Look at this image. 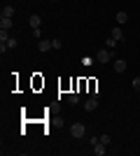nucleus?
I'll return each instance as SVG.
<instances>
[{
  "instance_id": "f257e3e1",
  "label": "nucleus",
  "mask_w": 140,
  "mask_h": 156,
  "mask_svg": "<svg viewBox=\"0 0 140 156\" xmlns=\"http://www.w3.org/2000/svg\"><path fill=\"white\" fill-rule=\"evenodd\" d=\"M84 133H87V126H84V124H73V126H70V135L77 137V140L84 137Z\"/></svg>"
},
{
  "instance_id": "f03ea898",
  "label": "nucleus",
  "mask_w": 140,
  "mask_h": 156,
  "mask_svg": "<svg viewBox=\"0 0 140 156\" xmlns=\"http://www.w3.org/2000/svg\"><path fill=\"white\" fill-rule=\"evenodd\" d=\"M112 56H114L112 49H107V47H105V49H100V51H98V56H96V58H98V63H110V61H112Z\"/></svg>"
},
{
  "instance_id": "7ed1b4c3",
  "label": "nucleus",
  "mask_w": 140,
  "mask_h": 156,
  "mask_svg": "<svg viewBox=\"0 0 140 156\" xmlns=\"http://www.w3.org/2000/svg\"><path fill=\"white\" fill-rule=\"evenodd\" d=\"M96 107H98V98H96V96H91V98L87 100V103H84V110H87V112H93Z\"/></svg>"
},
{
  "instance_id": "20e7f679",
  "label": "nucleus",
  "mask_w": 140,
  "mask_h": 156,
  "mask_svg": "<svg viewBox=\"0 0 140 156\" xmlns=\"http://www.w3.org/2000/svg\"><path fill=\"white\" fill-rule=\"evenodd\" d=\"M38 49H40V51H49V49H52V40L40 37V42H38Z\"/></svg>"
},
{
  "instance_id": "39448f33",
  "label": "nucleus",
  "mask_w": 140,
  "mask_h": 156,
  "mask_svg": "<svg viewBox=\"0 0 140 156\" xmlns=\"http://www.w3.org/2000/svg\"><path fill=\"white\" fill-rule=\"evenodd\" d=\"M126 68H128V63L124 58H117V61H114V72H124Z\"/></svg>"
},
{
  "instance_id": "423d86ee",
  "label": "nucleus",
  "mask_w": 140,
  "mask_h": 156,
  "mask_svg": "<svg viewBox=\"0 0 140 156\" xmlns=\"http://www.w3.org/2000/svg\"><path fill=\"white\" fill-rule=\"evenodd\" d=\"M0 28H2V30H9V28H12V16H0Z\"/></svg>"
},
{
  "instance_id": "0eeeda50",
  "label": "nucleus",
  "mask_w": 140,
  "mask_h": 156,
  "mask_svg": "<svg viewBox=\"0 0 140 156\" xmlns=\"http://www.w3.org/2000/svg\"><path fill=\"white\" fill-rule=\"evenodd\" d=\"M28 23H31V28H40L42 19L38 16V14H31V19H28Z\"/></svg>"
},
{
  "instance_id": "6e6552de",
  "label": "nucleus",
  "mask_w": 140,
  "mask_h": 156,
  "mask_svg": "<svg viewBox=\"0 0 140 156\" xmlns=\"http://www.w3.org/2000/svg\"><path fill=\"white\" fill-rule=\"evenodd\" d=\"M105 144H103V142H98V144H93V154H96V156H103V154H105Z\"/></svg>"
},
{
  "instance_id": "1a4fd4ad",
  "label": "nucleus",
  "mask_w": 140,
  "mask_h": 156,
  "mask_svg": "<svg viewBox=\"0 0 140 156\" xmlns=\"http://www.w3.org/2000/svg\"><path fill=\"white\" fill-rule=\"evenodd\" d=\"M14 14H16V9H14L12 5H5V7H2V14H0V16H14Z\"/></svg>"
},
{
  "instance_id": "9d476101",
  "label": "nucleus",
  "mask_w": 140,
  "mask_h": 156,
  "mask_svg": "<svg viewBox=\"0 0 140 156\" xmlns=\"http://www.w3.org/2000/svg\"><path fill=\"white\" fill-rule=\"evenodd\" d=\"M128 21V14L121 9V12H117V26H121V23H126Z\"/></svg>"
},
{
  "instance_id": "9b49d317",
  "label": "nucleus",
  "mask_w": 140,
  "mask_h": 156,
  "mask_svg": "<svg viewBox=\"0 0 140 156\" xmlns=\"http://www.w3.org/2000/svg\"><path fill=\"white\" fill-rule=\"evenodd\" d=\"M100 142H103V144L107 147V144L112 142V135H110V133H103V135H100Z\"/></svg>"
},
{
  "instance_id": "f8f14e48",
  "label": "nucleus",
  "mask_w": 140,
  "mask_h": 156,
  "mask_svg": "<svg viewBox=\"0 0 140 156\" xmlns=\"http://www.w3.org/2000/svg\"><path fill=\"white\" fill-rule=\"evenodd\" d=\"M117 42H119V40H117V37H107L105 47H107V49H114V47H117Z\"/></svg>"
},
{
  "instance_id": "ddd939ff",
  "label": "nucleus",
  "mask_w": 140,
  "mask_h": 156,
  "mask_svg": "<svg viewBox=\"0 0 140 156\" xmlns=\"http://www.w3.org/2000/svg\"><path fill=\"white\" fill-rule=\"evenodd\" d=\"M112 37H117V40L124 37V33H121V28H119V26H114V28H112Z\"/></svg>"
},
{
  "instance_id": "4468645a",
  "label": "nucleus",
  "mask_w": 140,
  "mask_h": 156,
  "mask_svg": "<svg viewBox=\"0 0 140 156\" xmlns=\"http://www.w3.org/2000/svg\"><path fill=\"white\" fill-rule=\"evenodd\" d=\"M68 103H70V105H77V103H80V96H77V93H70V96H68Z\"/></svg>"
},
{
  "instance_id": "2eb2a0df",
  "label": "nucleus",
  "mask_w": 140,
  "mask_h": 156,
  "mask_svg": "<svg viewBox=\"0 0 140 156\" xmlns=\"http://www.w3.org/2000/svg\"><path fill=\"white\" fill-rule=\"evenodd\" d=\"M7 40H9V33H7V30H2V28H0V42H7Z\"/></svg>"
},
{
  "instance_id": "dca6fc26",
  "label": "nucleus",
  "mask_w": 140,
  "mask_h": 156,
  "mask_svg": "<svg viewBox=\"0 0 140 156\" xmlns=\"http://www.w3.org/2000/svg\"><path fill=\"white\" fill-rule=\"evenodd\" d=\"M7 47H9V49H16V47H19V42H16L14 37H9V40H7Z\"/></svg>"
},
{
  "instance_id": "f3484780",
  "label": "nucleus",
  "mask_w": 140,
  "mask_h": 156,
  "mask_svg": "<svg viewBox=\"0 0 140 156\" xmlns=\"http://www.w3.org/2000/svg\"><path fill=\"white\" fill-rule=\"evenodd\" d=\"M89 142H91V147H93V144H98L100 142V135H91V137H89Z\"/></svg>"
},
{
  "instance_id": "a211bd4d",
  "label": "nucleus",
  "mask_w": 140,
  "mask_h": 156,
  "mask_svg": "<svg viewBox=\"0 0 140 156\" xmlns=\"http://www.w3.org/2000/svg\"><path fill=\"white\" fill-rule=\"evenodd\" d=\"M131 84H133V89H135V91H140V77H135L133 82H131Z\"/></svg>"
},
{
  "instance_id": "6ab92c4d",
  "label": "nucleus",
  "mask_w": 140,
  "mask_h": 156,
  "mask_svg": "<svg viewBox=\"0 0 140 156\" xmlns=\"http://www.w3.org/2000/svg\"><path fill=\"white\" fill-rule=\"evenodd\" d=\"M52 49H61V40H52Z\"/></svg>"
},
{
  "instance_id": "aec40b11",
  "label": "nucleus",
  "mask_w": 140,
  "mask_h": 156,
  "mask_svg": "<svg viewBox=\"0 0 140 156\" xmlns=\"http://www.w3.org/2000/svg\"><path fill=\"white\" fill-rule=\"evenodd\" d=\"M33 37H42V30H40V28H33Z\"/></svg>"
},
{
  "instance_id": "412c9836",
  "label": "nucleus",
  "mask_w": 140,
  "mask_h": 156,
  "mask_svg": "<svg viewBox=\"0 0 140 156\" xmlns=\"http://www.w3.org/2000/svg\"><path fill=\"white\" fill-rule=\"evenodd\" d=\"M138 98H140V91H138Z\"/></svg>"
},
{
  "instance_id": "4be33fe9",
  "label": "nucleus",
  "mask_w": 140,
  "mask_h": 156,
  "mask_svg": "<svg viewBox=\"0 0 140 156\" xmlns=\"http://www.w3.org/2000/svg\"><path fill=\"white\" fill-rule=\"evenodd\" d=\"M38 2H42V0H38Z\"/></svg>"
}]
</instances>
